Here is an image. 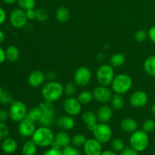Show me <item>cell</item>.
<instances>
[{
    "mask_svg": "<svg viewBox=\"0 0 155 155\" xmlns=\"http://www.w3.org/2000/svg\"><path fill=\"white\" fill-rule=\"evenodd\" d=\"M148 37V33L145 30H139L135 33V39L139 42H145Z\"/></svg>",
    "mask_w": 155,
    "mask_h": 155,
    "instance_id": "ab89813d",
    "label": "cell"
},
{
    "mask_svg": "<svg viewBox=\"0 0 155 155\" xmlns=\"http://www.w3.org/2000/svg\"><path fill=\"white\" fill-rule=\"evenodd\" d=\"M148 37L152 42L155 43V26H153L148 30Z\"/></svg>",
    "mask_w": 155,
    "mask_h": 155,
    "instance_id": "7dc6e473",
    "label": "cell"
},
{
    "mask_svg": "<svg viewBox=\"0 0 155 155\" xmlns=\"http://www.w3.org/2000/svg\"><path fill=\"white\" fill-rule=\"evenodd\" d=\"M48 12L45 8H38L36 10V19L39 22H45L48 19Z\"/></svg>",
    "mask_w": 155,
    "mask_h": 155,
    "instance_id": "d590c367",
    "label": "cell"
},
{
    "mask_svg": "<svg viewBox=\"0 0 155 155\" xmlns=\"http://www.w3.org/2000/svg\"><path fill=\"white\" fill-rule=\"evenodd\" d=\"M9 135V128L5 123L0 122V140H4Z\"/></svg>",
    "mask_w": 155,
    "mask_h": 155,
    "instance_id": "60d3db41",
    "label": "cell"
},
{
    "mask_svg": "<svg viewBox=\"0 0 155 155\" xmlns=\"http://www.w3.org/2000/svg\"><path fill=\"white\" fill-rule=\"evenodd\" d=\"M93 98V94H92V92H89V91H83L78 95V100L82 104H89V103L92 102Z\"/></svg>",
    "mask_w": 155,
    "mask_h": 155,
    "instance_id": "f546056e",
    "label": "cell"
},
{
    "mask_svg": "<svg viewBox=\"0 0 155 155\" xmlns=\"http://www.w3.org/2000/svg\"><path fill=\"white\" fill-rule=\"evenodd\" d=\"M126 61V57L122 53H117L113 54L110 58V64L114 68H119L123 66Z\"/></svg>",
    "mask_w": 155,
    "mask_h": 155,
    "instance_id": "4316f807",
    "label": "cell"
},
{
    "mask_svg": "<svg viewBox=\"0 0 155 155\" xmlns=\"http://www.w3.org/2000/svg\"><path fill=\"white\" fill-rule=\"evenodd\" d=\"M148 101V96L146 92L138 90L133 92L130 98V103L133 107L141 108L145 107Z\"/></svg>",
    "mask_w": 155,
    "mask_h": 155,
    "instance_id": "4fadbf2b",
    "label": "cell"
},
{
    "mask_svg": "<svg viewBox=\"0 0 155 155\" xmlns=\"http://www.w3.org/2000/svg\"><path fill=\"white\" fill-rule=\"evenodd\" d=\"M45 80V75L42 71L36 70L30 73L28 76L27 82L31 87L37 88L42 86Z\"/></svg>",
    "mask_w": 155,
    "mask_h": 155,
    "instance_id": "2e32d148",
    "label": "cell"
},
{
    "mask_svg": "<svg viewBox=\"0 0 155 155\" xmlns=\"http://www.w3.org/2000/svg\"><path fill=\"white\" fill-rule=\"evenodd\" d=\"M3 91V89H2V87L1 86H0V94L2 93V92Z\"/></svg>",
    "mask_w": 155,
    "mask_h": 155,
    "instance_id": "9f6ffc18",
    "label": "cell"
},
{
    "mask_svg": "<svg viewBox=\"0 0 155 155\" xmlns=\"http://www.w3.org/2000/svg\"><path fill=\"white\" fill-rule=\"evenodd\" d=\"M47 77L48 78V80H50V81H53V80H54V79H55L56 77V74L54 71H49V72L47 74Z\"/></svg>",
    "mask_w": 155,
    "mask_h": 155,
    "instance_id": "681fc988",
    "label": "cell"
},
{
    "mask_svg": "<svg viewBox=\"0 0 155 155\" xmlns=\"http://www.w3.org/2000/svg\"><path fill=\"white\" fill-rule=\"evenodd\" d=\"M54 139V134L52 130L47 127L41 126L36 129L34 133L32 136L31 140L37 145V147L51 146Z\"/></svg>",
    "mask_w": 155,
    "mask_h": 155,
    "instance_id": "7a4b0ae2",
    "label": "cell"
},
{
    "mask_svg": "<svg viewBox=\"0 0 155 155\" xmlns=\"http://www.w3.org/2000/svg\"><path fill=\"white\" fill-rule=\"evenodd\" d=\"M5 60H6L5 50H4L1 46H0V64L4 63Z\"/></svg>",
    "mask_w": 155,
    "mask_h": 155,
    "instance_id": "c3c4849f",
    "label": "cell"
},
{
    "mask_svg": "<svg viewBox=\"0 0 155 155\" xmlns=\"http://www.w3.org/2000/svg\"><path fill=\"white\" fill-rule=\"evenodd\" d=\"M120 155H139V152L133 149L131 147H125L124 150L120 152Z\"/></svg>",
    "mask_w": 155,
    "mask_h": 155,
    "instance_id": "b9f144b4",
    "label": "cell"
},
{
    "mask_svg": "<svg viewBox=\"0 0 155 155\" xmlns=\"http://www.w3.org/2000/svg\"><path fill=\"white\" fill-rule=\"evenodd\" d=\"M6 19H7V13L4 8L0 7V26L5 22Z\"/></svg>",
    "mask_w": 155,
    "mask_h": 155,
    "instance_id": "f6af8a7d",
    "label": "cell"
},
{
    "mask_svg": "<svg viewBox=\"0 0 155 155\" xmlns=\"http://www.w3.org/2000/svg\"><path fill=\"white\" fill-rule=\"evenodd\" d=\"M111 148L113 151L115 152H121L125 148V144H124V141L120 139H114L111 141Z\"/></svg>",
    "mask_w": 155,
    "mask_h": 155,
    "instance_id": "836d02e7",
    "label": "cell"
},
{
    "mask_svg": "<svg viewBox=\"0 0 155 155\" xmlns=\"http://www.w3.org/2000/svg\"><path fill=\"white\" fill-rule=\"evenodd\" d=\"M92 94H93L94 98L97 101L100 103H104V104L110 101L113 95L111 90L107 86H102V85L94 88Z\"/></svg>",
    "mask_w": 155,
    "mask_h": 155,
    "instance_id": "8fae6325",
    "label": "cell"
},
{
    "mask_svg": "<svg viewBox=\"0 0 155 155\" xmlns=\"http://www.w3.org/2000/svg\"><path fill=\"white\" fill-rule=\"evenodd\" d=\"M64 93L66 94L68 97H72L77 93V85L73 82H68L64 86Z\"/></svg>",
    "mask_w": 155,
    "mask_h": 155,
    "instance_id": "d6a6232c",
    "label": "cell"
},
{
    "mask_svg": "<svg viewBox=\"0 0 155 155\" xmlns=\"http://www.w3.org/2000/svg\"><path fill=\"white\" fill-rule=\"evenodd\" d=\"M9 117V113L5 109H0V122L5 123Z\"/></svg>",
    "mask_w": 155,
    "mask_h": 155,
    "instance_id": "ee69618b",
    "label": "cell"
},
{
    "mask_svg": "<svg viewBox=\"0 0 155 155\" xmlns=\"http://www.w3.org/2000/svg\"><path fill=\"white\" fill-rule=\"evenodd\" d=\"M96 115L100 123H107L111 119L113 116V111L111 107L109 106L102 105L98 108Z\"/></svg>",
    "mask_w": 155,
    "mask_h": 155,
    "instance_id": "d6986e66",
    "label": "cell"
},
{
    "mask_svg": "<svg viewBox=\"0 0 155 155\" xmlns=\"http://www.w3.org/2000/svg\"><path fill=\"white\" fill-rule=\"evenodd\" d=\"M5 55L9 62H16L19 59L20 51L16 45H11L5 49Z\"/></svg>",
    "mask_w": 155,
    "mask_h": 155,
    "instance_id": "7402d4cb",
    "label": "cell"
},
{
    "mask_svg": "<svg viewBox=\"0 0 155 155\" xmlns=\"http://www.w3.org/2000/svg\"><path fill=\"white\" fill-rule=\"evenodd\" d=\"M55 114H42L39 124L43 127H50L55 122Z\"/></svg>",
    "mask_w": 155,
    "mask_h": 155,
    "instance_id": "f1b7e54d",
    "label": "cell"
},
{
    "mask_svg": "<svg viewBox=\"0 0 155 155\" xmlns=\"http://www.w3.org/2000/svg\"><path fill=\"white\" fill-rule=\"evenodd\" d=\"M5 4L8 5H13L15 4L16 2H18V0H2Z\"/></svg>",
    "mask_w": 155,
    "mask_h": 155,
    "instance_id": "db71d44e",
    "label": "cell"
},
{
    "mask_svg": "<svg viewBox=\"0 0 155 155\" xmlns=\"http://www.w3.org/2000/svg\"><path fill=\"white\" fill-rule=\"evenodd\" d=\"M42 112L41 109L38 107H33L27 111V114L26 117L30 120L33 121V123H39L41 117H42Z\"/></svg>",
    "mask_w": 155,
    "mask_h": 155,
    "instance_id": "484cf974",
    "label": "cell"
},
{
    "mask_svg": "<svg viewBox=\"0 0 155 155\" xmlns=\"http://www.w3.org/2000/svg\"><path fill=\"white\" fill-rule=\"evenodd\" d=\"M149 144V137L148 133L142 130H136L133 133L130 138V145L131 148L137 151L138 152H142L146 150Z\"/></svg>",
    "mask_w": 155,
    "mask_h": 155,
    "instance_id": "277c9868",
    "label": "cell"
},
{
    "mask_svg": "<svg viewBox=\"0 0 155 155\" xmlns=\"http://www.w3.org/2000/svg\"><path fill=\"white\" fill-rule=\"evenodd\" d=\"M61 151L63 155H81V153L79 151L78 148L74 146H71V145H68L62 148Z\"/></svg>",
    "mask_w": 155,
    "mask_h": 155,
    "instance_id": "f35d334b",
    "label": "cell"
},
{
    "mask_svg": "<svg viewBox=\"0 0 155 155\" xmlns=\"http://www.w3.org/2000/svg\"><path fill=\"white\" fill-rule=\"evenodd\" d=\"M86 140H87V139H86V136H83V135L76 134L75 136H74V137L72 138L71 142H72L73 145L75 147H80L84 145Z\"/></svg>",
    "mask_w": 155,
    "mask_h": 155,
    "instance_id": "8d00e7d4",
    "label": "cell"
},
{
    "mask_svg": "<svg viewBox=\"0 0 155 155\" xmlns=\"http://www.w3.org/2000/svg\"><path fill=\"white\" fill-rule=\"evenodd\" d=\"M82 120L86 124V127L89 131H93L97 125V115L91 110H86L82 115Z\"/></svg>",
    "mask_w": 155,
    "mask_h": 155,
    "instance_id": "ac0fdd59",
    "label": "cell"
},
{
    "mask_svg": "<svg viewBox=\"0 0 155 155\" xmlns=\"http://www.w3.org/2000/svg\"><path fill=\"white\" fill-rule=\"evenodd\" d=\"M94 138L101 144H106L112 137V130L106 123H100L92 131Z\"/></svg>",
    "mask_w": 155,
    "mask_h": 155,
    "instance_id": "52a82bcc",
    "label": "cell"
},
{
    "mask_svg": "<svg viewBox=\"0 0 155 155\" xmlns=\"http://www.w3.org/2000/svg\"><path fill=\"white\" fill-rule=\"evenodd\" d=\"M142 130L146 133H151L155 130V121L152 119H148L142 124Z\"/></svg>",
    "mask_w": 155,
    "mask_h": 155,
    "instance_id": "74e56055",
    "label": "cell"
},
{
    "mask_svg": "<svg viewBox=\"0 0 155 155\" xmlns=\"http://www.w3.org/2000/svg\"><path fill=\"white\" fill-rule=\"evenodd\" d=\"M41 94L45 101L53 103L62 96L64 94V86L55 80L49 81L43 85Z\"/></svg>",
    "mask_w": 155,
    "mask_h": 155,
    "instance_id": "6da1fadb",
    "label": "cell"
},
{
    "mask_svg": "<svg viewBox=\"0 0 155 155\" xmlns=\"http://www.w3.org/2000/svg\"><path fill=\"white\" fill-rule=\"evenodd\" d=\"M71 142V139L68 133L63 131L58 132L54 135V139L51 144V147L56 149H61L70 145Z\"/></svg>",
    "mask_w": 155,
    "mask_h": 155,
    "instance_id": "9a60e30c",
    "label": "cell"
},
{
    "mask_svg": "<svg viewBox=\"0 0 155 155\" xmlns=\"http://www.w3.org/2000/svg\"><path fill=\"white\" fill-rule=\"evenodd\" d=\"M120 128L123 131L127 133H133L138 129V123L135 119L131 117L124 118L120 123Z\"/></svg>",
    "mask_w": 155,
    "mask_h": 155,
    "instance_id": "44dd1931",
    "label": "cell"
},
{
    "mask_svg": "<svg viewBox=\"0 0 155 155\" xmlns=\"http://www.w3.org/2000/svg\"><path fill=\"white\" fill-rule=\"evenodd\" d=\"M91 80H92V72L86 67H80L75 71L74 80L77 86L80 87H85L89 85Z\"/></svg>",
    "mask_w": 155,
    "mask_h": 155,
    "instance_id": "9c48e42d",
    "label": "cell"
},
{
    "mask_svg": "<svg viewBox=\"0 0 155 155\" xmlns=\"http://www.w3.org/2000/svg\"><path fill=\"white\" fill-rule=\"evenodd\" d=\"M83 150L86 155H101L103 152L102 144L95 138L89 139L83 145Z\"/></svg>",
    "mask_w": 155,
    "mask_h": 155,
    "instance_id": "7c38bea8",
    "label": "cell"
},
{
    "mask_svg": "<svg viewBox=\"0 0 155 155\" xmlns=\"http://www.w3.org/2000/svg\"><path fill=\"white\" fill-rule=\"evenodd\" d=\"M9 21L12 26L15 28L20 29L25 27L27 24V18L26 12L21 8H15L12 11L9 16Z\"/></svg>",
    "mask_w": 155,
    "mask_h": 155,
    "instance_id": "ba28073f",
    "label": "cell"
},
{
    "mask_svg": "<svg viewBox=\"0 0 155 155\" xmlns=\"http://www.w3.org/2000/svg\"><path fill=\"white\" fill-rule=\"evenodd\" d=\"M96 77L98 83L102 86H108L111 85L115 77L114 67L110 64H102L96 71Z\"/></svg>",
    "mask_w": 155,
    "mask_h": 155,
    "instance_id": "8992f818",
    "label": "cell"
},
{
    "mask_svg": "<svg viewBox=\"0 0 155 155\" xmlns=\"http://www.w3.org/2000/svg\"><path fill=\"white\" fill-rule=\"evenodd\" d=\"M18 3L19 7L25 12L30 9H34L36 7L35 0H18Z\"/></svg>",
    "mask_w": 155,
    "mask_h": 155,
    "instance_id": "1f68e13d",
    "label": "cell"
},
{
    "mask_svg": "<svg viewBox=\"0 0 155 155\" xmlns=\"http://www.w3.org/2000/svg\"><path fill=\"white\" fill-rule=\"evenodd\" d=\"M26 15H27V20H32L36 19V10L35 9H30V10L26 11Z\"/></svg>",
    "mask_w": 155,
    "mask_h": 155,
    "instance_id": "bcb514c9",
    "label": "cell"
},
{
    "mask_svg": "<svg viewBox=\"0 0 155 155\" xmlns=\"http://www.w3.org/2000/svg\"><path fill=\"white\" fill-rule=\"evenodd\" d=\"M144 70L148 75L155 77V55H151L145 59Z\"/></svg>",
    "mask_w": 155,
    "mask_h": 155,
    "instance_id": "cb8c5ba5",
    "label": "cell"
},
{
    "mask_svg": "<svg viewBox=\"0 0 155 155\" xmlns=\"http://www.w3.org/2000/svg\"><path fill=\"white\" fill-rule=\"evenodd\" d=\"M1 147L3 152L7 154H12L17 151L18 145V142L15 139L7 137L2 141Z\"/></svg>",
    "mask_w": 155,
    "mask_h": 155,
    "instance_id": "ffe728a7",
    "label": "cell"
},
{
    "mask_svg": "<svg viewBox=\"0 0 155 155\" xmlns=\"http://www.w3.org/2000/svg\"><path fill=\"white\" fill-rule=\"evenodd\" d=\"M21 152L23 155H36L37 152V145L32 140L27 141L23 145Z\"/></svg>",
    "mask_w": 155,
    "mask_h": 155,
    "instance_id": "d4e9b609",
    "label": "cell"
},
{
    "mask_svg": "<svg viewBox=\"0 0 155 155\" xmlns=\"http://www.w3.org/2000/svg\"><path fill=\"white\" fill-rule=\"evenodd\" d=\"M133 84V80L130 76L126 74H120L115 76L111 83V88L115 93L124 95L132 89Z\"/></svg>",
    "mask_w": 155,
    "mask_h": 155,
    "instance_id": "3957f363",
    "label": "cell"
},
{
    "mask_svg": "<svg viewBox=\"0 0 155 155\" xmlns=\"http://www.w3.org/2000/svg\"><path fill=\"white\" fill-rule=\"evenodd\" d=\"M36 129V126H35V123H33V121L27 119V117L22 120L21 122H19L18 132H19V134L22 137H32Z\"/></svg>",
    "mask_w": 155,
    "mask_h": 155,
    "instance_id": "5bb4252c",
    "label": "cell"
},
{
    "mask_svg": "<svg viewBox=\"0 0 155 155\" xmlns=\"http://www.w3.org/2000/svg\"><path fill=\"white\" fill-rule=\"evenodd\" d=\"M154 155H155V150H154Z\"/></svg>",
    "mask_w": 155,
    "mask_h": 155,
    "instance_id": "6f0895ef",
    "label": "cell"
},
{
    "mask_svg": "<svg viewBox=\"0 0 155 155\" xmlns=\"http://www.w3.org/2000/svg\"><path fill=\"white\" fill-rule=\"evenodd\" d=\"M55 124L58 128L61 129L62 130L68 131L74 129L75 126V120L72 116L70 115H64L57 118L55 120Z\"/></svg>",
    "mask_w": 155,
    "mask_h": 155,
    "instance_id": "e0dca14e",
    "label": "cell"
},
{
    "mask_svg": "<svg viewBox=\"0 0 155 155\" xmlns=\"http://www.w3.org/2000/svg\"><path fill=\"white\" fill-rule=\"evenodd\" d=\"M42 155H63V153L61 149H56L51 147V148L45 151Z\"/></svg>",
    "mask_w": 155,
    "mask_h": 155,
    "instance_id": "7bdbcfd3",
    "label": "cell"
},
{
    "mask_svg": "<svg viewBox=\"0 0 155 155\" xmlns=\"http://www.w3.org/2000/svg\"><path fill=\"white\" fill-rule=\"evenodd\" d=\"M151 113H152L153 116L155 117V104H154L151 107Z\"/></svg>",
    "mask_w": 155,
    "mask_h": 155,
    "instance_id": "11a10c76",
    "label": "cell"
},
{
    "mask_svg": "<svg viewBox=\"0 0 155 155\" xmlns=\"http://www.w3.org/2000/svg\"><path fill=\"white\" fill-rule=\"evenodd\" d=\"M56 19L60 23H66L68 21L71 17V13L68 8L64 7V6H61V7L58 8L57 11H56Z\"/></svg>",
    "mask_w": 155,
    "mask_h": 155,
    "instance_id": "603a6c76",
    "label": "cell"
},
{
    "mask_svg": "<svg viewBox=\"0 0 155 155\" xmlns=\"http://www.w3.org/2000/svg\"><path fill=\"white\" fill-rule=\"evenodd\" d=\"M96 58L98 59L99 61H103L104 59V54L101 52L98 53V54L96 55Z\"/></svg>",
    "mask_w": 155,
    "mask_h": 155,
    "instance_id": "f5cc1de1",
    "label": "cell"
},
{
    "mask_svg": "<svg viewBox=\"0 0 155 155\" xmlns=\"http://www.w3.org/2000/svg\"><path fill=\"white\" fill-rule=\"evenodd\" d=\"M110 104L111 107L114 110H121L124 106V100L122 98L121 95L119 94H115L113 95L110 99Z\"/></svg>",
    "mask_w": 155,
    "mask_h": 155,
    "instance_id": "83f0119b",
    "label": "cell"
},
{
    "mask_svg": "<svg viewBox=\"0 0 155 155\" xmlns=\"http://www.w3.org/2000/svg\"><path fill=\"white\" fill-rule=\"evenodd\" d=\"M63 107L66 114L70 116H77L81 112L82 104L79 101L78 98L72 97H68L64 101Z\"/></svg>",
    "mask_w": 155,
    "mask_h": 155,
    "instance_id": "30bf717a",
    "label": "cell"
},
{
    "mask_svg": "<svg viewBox=\"0 0 155 155\" xmlns=\"http://www.w3.org/2000/svg\"><path fill=\"white\" fill-rule=\"evenodd\" d=\"M13 101V96L8 91L3 90L0 94V103L1 104H10Z\"/></svg>",
    "mask_w": 155,
    "mask_h": 155,
    "instance_id": "e575fe53",
    "label": "cell"
},
{
    "mask_svg": "<svg viewBox=\"0 0 155 155\" xmlns=\"http://www.w3.org/2000/svg\"><path fill=\"white\" fill-rule=\"evenodd\" d=\"M27 111L28 110L26 104L19 100H14L9 105V117L13 122H21L26 118Z\"/></svg>",
    "mask_w": 155,
    "mask_h": 155,
    "instance_id": "5b68a950",
    "label": "cell"
},
{
    "mask_svg": "<svg viewBox=\"0 0 155 155\" xmlns=\"http://www.w3.org/2000/svg\"><path fill=\"white\" fill-rule=\"evenodd\" d=\"M39 107L42 110V114H55V109L52 102L45 101L41 102L39 104Z\"/></svg>",
    "mask_w": 155,
    "mask_h": 155,
    "instance_id": "4dcf8cb0",
    "label": "cell"
},
{
    "mask_svg": "<svg viewBox=\"0 0 155 155\" xmlns=\"http://www.w3.org/2000/svg\"><path fill=\"white\" fill-rule=\"evenodd\" d=\"M101 155H117L114 151H110V150H107L104 151Z\"/></svg>",
    "mask_w": 155,
    "mask_h": 155,
    "instance_id": "f907efd6",
    "label": "cell"
},
{
    "mask_svg": "<svg viewBox=\"0 0 155 155\" xmlns=\"http://www.w3.org/2000/svg\"><path fill=\"white\" fill-rule=\"evenodd\" d=\"M5 33L2 30H0V45L2 43H3V42L5 41Z\"/></svg>",
    "mask_w": 155,
    "mask_h": 155,
    "instance_id": "816d5d0a",
    "label": "cell"
}]
</instances>
